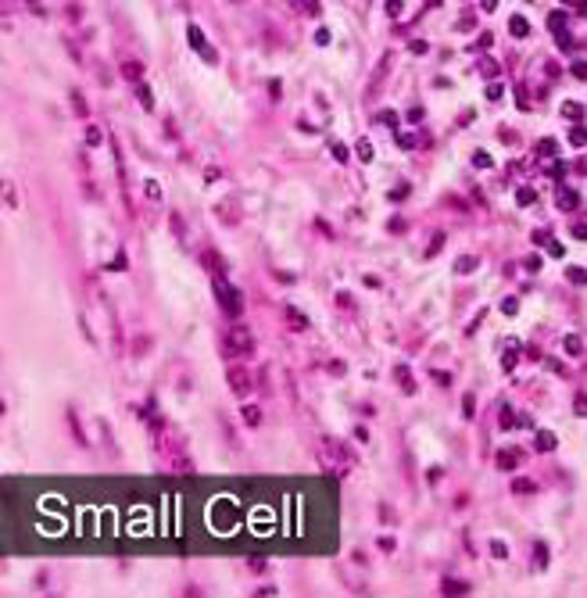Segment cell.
Instances as JSON below:
<instances>
[{
  "instance_id": "1",
  "label": "cell",
  "mask_w": 587,
  "mask_h": 598,
  "mask_svg": "<svg viewBox=\"0 0 587 598\" xmlns=\"http://www.w3.org/2000/svg\"><path fill=\"white\" fill-rule=\"evenodd\" d=\"M218 301L229 308V315H244V301H240V294H236V287H229V283H218Z\"/></svg>"
},
{
  "instance_id": "2",
  "label": "cell",
  "mask_w": 587,
  "mask_h": 598,
  "mask_svg": "<svg viewBox=\"0 0 587 598\" xmlns=\"http://www.w3.org/2000/svg\"><path fill=\"white\" fill-rule=\"evenodd\" d=\"M226 380H229V387H233V394H240V398H247L254 387V380H251V373H244V369H229L226 373Z\"/></svg>"
},
{
  "instance_id": "3",
  "label": "cell",
  "mask_w": 587,
  "mask_h": 598,
  "mask_svg": "<svg viewBox=\"0 0 587 598\" xmlns=\"http://www.w3.org/2000/svg\"><path fill=\"white\" fill-rule=\"evenodd\" d=\"M226 344H229V351H236V355H240V351H247V347H251V333H247L244 326H236L233 333H229V340H226Z\"/></svg>"
},
{
  "instance_id": "4",
  "label": "cell",
  "mask_w": 587,
  "mask_h": 598,
  "mask_svg": "<svg viewBox=\"0 0 587 598\" xmlns=\"http://www.w3.org/2000/svg\"><path fill=\"white\" fill-rule=\"evenodd\" d=\"M287 319H290V326H294V330H305V326H308V319L301 315L297 308H287Z\"/></svg>"
},
{
  "instance_id": "5",
  "label": "cell",
  "mask_w": 587,
  "mask_h": 598,
  "mask_svg": "<svg viewBox=\"0 0 587 598\" xmlns=\"http://www.w3.org/2000/svg\"><path fill=\"white\" fill-rule=\"evenodd\" d=\"M509 29H512V36H526V32H530V29H526V18H519V15L509 22Z\"/></svg>"
},
{
  "instance_id": "6",
  "label": "cell",
  "mask_w": 587,
  "mask_h": 598,
  "mask_svg": "<svg viewBox=\"0 0 587 598\" xmlns=\"http://www.w3.org/2000/svg\"><path fill=\"white\" fill-rule=\"evenodd\" d=\"M562 115L570 118V122H580V104H573V100H570V104H562Z\"/></svg>"
},
{
  "instance_id": "7",
  "label": "cell",
  "mask_w": 587,
  "mask_h": 598,
  "mask_svg": "<svg viewBox=\"0 0 587 598\" xmlns=\"http://www.w3.org/2000/svg\"><path fill=\"white\" fill-rule=\"evenodd\" d=\"M190 43H194V47H201V50H208V47H204V32H201L197 25H190Z\"/></svg>"
},
{
  "instance_id": "8",
  "label": "cell",
  "mask_w": 587,
  "mask_h": 598,
  "mask_svg": "<svg viewBox=\"0 0 587 598\" xmlns=\"http://www.w3.org/2000/svg\"><path fill=\"white\" fill-rule=\"evenodd\" d=\"M537 448H541V452H552V448H555V437H552V434H537Z\"/></svg>"
},
{
  "instance_id": "9",
  "label": "cell",
  "mask_w": 587,
  "mask_h": 598,
  "mask_svg": "<svg viewBox=\"0 0 587 598\" xmlns=\"http://www.w3.org/2000/svg\"><path fill=\"white\" fill-rule=\"evenodd\" d=\"M136 97L143 100V108H154V97H151V90H147L143 82H140V86H136Z\"/></svg>"
},
{
  "instance_id": "10",
  "label": "cell",
  "mask_w": 587,
  "mask_h": 598,
  "mask_svg": "<svg viewBox=\"0 0 587 598\" xmlns=\"http://www.w3.org/2000/svg\"><path fill=\"white\" fill-rule=\"evenodd\" d=\"M440 247H444V233H437V236H433V244L426 247V258H433V254L440 251Z\"/></svg>"
},
{
  "instance_id": "11",
  "label": "cell",
  "mask_w": 587,
  "mask_h": 598,
  "mask_svg": "<svg viewBox=\"0 0 587 598\" xmlns=\"http://www.w3.org/2000/svg\"><path fill=\"white\" fill-rule=\"evenodd\" d=\"M558 205H562V208H576V194H573V190H562V197H558Z\"/></svg>"
},
{
  "instance_id": "12",
  "label": "cell",
  "mask_w": 587,
  "mask_h": 598,
  "mask_svg": "<svg viewBox=\"0 0 587 598\" xmlns=\"http://www.w3.org/2000/svg\"><path fill=\"white\" fill-rule=\"evenodd\" d=\"M566 351L570 355H580L584 347H580V337H566Z\"/></svg>"
},
{
  "instance_id": "13",
  "label": "cell",
  "mask_w": 587,
  "mask_h": 598,
  "mask_svg": "<svg viewBox=\"0 0 587 598\" xmlns=\"http://www.w3.org/2000/svg\"><path fill=\"white\" fill-rule=\"evenodd\" d=\"M244 419L251 423V426H258V423H262V412H258V409H244Z\"/></svg>"
},
{
  "instance_id": "14",
  "label": "cell",
  "mask_w": 587,
  "mask_h": 598,
  "mask_svg": "<svg viewBox=\"0 0 587 598\" xmlns=\"http://www.w3.org/2000/svg\"><path fill=\"white\" fill-rule=\"evenodd\" d=\"M476 265H480V262H476V258H462V262H458V265H455V269H458V272H473V269H476Z\"/></svg>"
},
{
  "instance_id": "15",
  "label": "cell",
  "mask_w": 587,
  "mask_h": 598,
  "mask_svg": "<svg viewBox=\"0 0 587 598\" xmlns=\"http://www.w3.org/2000/svg\"><path fill=\"white\" fill-rule=\"evenodd\" d=\"M516 462H519V452H501V466H505V469L516 466Z\"/></svg>"
},
{
  "instance_id": "16",
  "label": "cell",
  "mask_w": 587,
  "mask_h": 598,
  "mask_svg": "<svg viewBox=\"0 0 587 598\" xmlns=\"http://www.w3.org/2000/svg\"><path fill=\"white\" fill-rule=\"evenodd\" d=\"M473 161L480 165V169H491V154H483V151H476V154H473Z\"/></svg>"
},
{
  "instance_id": "17",
  "label": "cell",
  "mask_w": 587,
  "mask_h": 598,
  "mask_svg": "<svg viewBox=\"0 0 587 598\" xmlns=\"http://www.w3.org/2000/svg\"><path fill=\"white\" fill-rule=\"evenodd\" d=\"M122 72H125V76H129V79H140V72H143V68L136 65V61H129V65H125Z\"/></svg>"
},
{
  "instance_id": "18",
  "label": "cell",
  "mask_w": 587,
  "mask_h": 598,
  "mask_svg": "<svg viewBox=\"0 0 587 598\" xmlns=\"http://www.w3.org/2000/svg\"><path fill=\"white\" fill-rule=\"evenodd\" d=\"M86 140L93 143V147L100 143V129H97V126H86Z\"/></svg>"
},
{
  "instance_id": "19",
  "label": "cell",
  "mask_w": 587,
  "mask_h": 598,
  "mask_svg": "<svg viewBox=\"0 0 587 598\" xmlns=\"http://www.w3.org/2000/svg\"><path fill=\"white\" fill-rule=\"evenodd\" d=\"M519 205H534V190H530V187L519 190Z\"/></svg>"
},
{
  "instance_id": "20",
  "label": "cell",
  "mask_w": 587,
  "mask_h": 598,
  "mask_svg": "<svg viewBox=\"0 0 587 598\" xmlns=\"http://www.w3.org/2000/svg\"><path fill=\"white\" fill-rule=\"evenodd\" d=\"M405 11V4H401V0H387V15H401Z\"/></svg>"
},
{
  "instance_id": "21",
  "label": "cell",
  "mask_w": 587,
  "mask_h": 598,
  "mask_svg": "<svg viewBox=\"0 0 587 598\" xmlns=\"http://www.w3.org/2000/svg\"><path fill=\"white\" fill-rule=\"evenodd\" d=\"M358 158H362V161H369V158H372V147H369V140H365V143H358Z\"/></svg>"
},
{
  "instance_id": "22",
  "label": "cell",
  "mask_w": 587,
  "mask_h": 598,
  "mask_svg": "<svg viewBox=\"0 0 587 598\" xmlns=\"http://www.w3.org/2000/svg\"><path fill=\"white\" fill-rule=\"evenodd\" d=\"M570 280L573 283H587V272L584 269H570Z\"/></svg>"
},
{
  "instance_id": "23",
  "label": "cell",
  "mask_w": 587,
  "mask_h": 598,
  "mask_svg": "<svg viewBox=\"0 0 587 598\" xmlns=\"http://www.w3.org/2000/svg\"><path fill=\"white\" fill-rule=\"evenodd\" d=\"M537 151H541V154H555V140H541Z\"/></svg>"
},
{
  "instance_id": "24",
  "label": "cell",
  "mask_w": 587,
  "mask_h": 598,
  "mask_svg": "<svg viewBox=\"0 0 587 598\" xmlns=\"http://www.w3.org/2000/svg\"><path fill=\"white\" fill-rule=\"evenodd\" d=\"M491 551H494V555H498V559H505V555H509V551H505V545H501V541H494V545H491Z\"/></svg>"
},
{
  "instance_id": "25",
  "label": "cell",
  "mask_w": 587,
  "mask_h": 598,
  "mask_svg": "<svg viewBox=\"0 0 587 598\" xmlns=\"http://www.w3.org/2000/svg\"><path fill=\"white\" fill-rule=\"evenodd\" d=\"M412 54H426V40H412Z\"/></svg>"
},
{
  "instance_id": "26",
  "label": "cell",
  "mask_w": 587,
  "mask_h": 598,
  "mask_svg": "<svg viewBox=\"0 0 587 598\" xmlns=\"http://www.w3.org/2000/svg\"><path fill=\"white\" fill-rule=\"evenodd\" d=\"M512 423H516V416H512V412L505 409V412H501V426H505V430H509V426H512Z\"/></svg>"
},
{
  "instance_id": "27",
  "label": "cell",
  "mask_w": 587,
  "mask_h": 598,
  "mask_svg": "<svg viewBox=\"0 0 587 598\" xmlns=\"http://www.w3.org/2000/svg\"><path fill=\"white\" fill-rule=\"evenodd\" d=\"M516 491L526 494V491H534V484H530V480H516Z\"/></svg>"
},
{
  "instance_id": "28",
  "label": "cell",
  "mask_w": 587,
  "mask_h": 598,
  "mask_svg": "<svg viewBox=\"0 0 587 598\" xmlns=\"http://www.w3.org/2000/svg\"><path fill=\"white\" fill-rule=\"evenodd\" d=\"M576 412H580V416H587V394H580V398H576Z\"/></svg>"
},
{
  "instance_id": "29",
  "label": "cell",
  "mask_w": 587,
  "mask_h": 598,
  "mask_svg": "<svg viewBox=\"0 0 587 598\" xmlns=\"http://www.w3.org/2000/svg\"><path fill=\"white\" fill-rule=\"evenodd\" d=\"M487 97H491V100H498V97H501V86H498V82H494V86H487Z\"/></svg>"
}]
</instances>
